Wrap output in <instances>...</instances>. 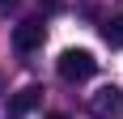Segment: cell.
<instances>
[{"label": "cell", "mask_w": 123, "mask_h": 119, "mask_svg": "<svg viewBox=\"0 0 123 119\" xmlns=\"http://www.w3.org/2000/svg\"><path fill=\"white\" fill-rule=\"evenodd\" d=\"M55 68H60V77L68 85H81V81H89V77L98 72V60L89 55V51H81V47H68L60 60H55Z\"/></svg>", "instance_id": "1"}, {"label": "cell", "mask_w": 123, "mask_h": 119, "mask_svg": "<svg viewBox=\"0 0 123 119\" xmlns=\"http://www.w3.org/2000/svg\"><path fill=\"white\" fill-rule=\"evenodd\" d=\"M89 115H93V119H119V115H123L119 85H102L98 94H89Z\"/></svg>", "instance_id": "2"}, {"label": "cell", "mask_w": 123, "mask_h": 119, "mask_svg": "<svg viewBox=\"0 0 123 119\" xmlns=\"http://www.w3.org/2000/svg\"><path fill=\"white\" fill-rule=\"evenodd\" d=\"M43 38H47L43 17H25V21L13 26V47H17V51H38V47H43Z\"/></svg>", "instance_id": "3"}, {"label": "cell", "mask_w": 123, "mask_h": 119, "mask_svg": "<svg viewBox=\"0 0 123 119\" xmlns=\"http://www.w3.org/2000/svg\"><path fill=\"white\" fill-rule=\"evenodd\" d=\"M43 102V89L38 85H25V89H17V94L9 98V106H4V119H25L30 111Z\"/></svg>", "instance_id": "4"}, {"label": "cell", "mask_w": 123, "mask_h": 119, "mask_svg": "<svg viewBox=\"0 0 123 119\" xmlns=\"http://www.w3.org/2000/svg\"><path fill=\"white\" fill-rule=\"evenodd\" d=\"M102 38H106V47L123 51V13H115V17L102 21Z\"/></svg>", "instance_id": "5"}, {"label": "cell", "mask_w": 123, "mask_h": 119, "mask_svg": "<svg viewBox=\"0 0 123 119\" xmlns=\"http://www.w3.org/2000/svg\"><path fill=\"white\" fill-rule=\"evenodd\" d=\"M17 4H21V0H0V13H13Z\"/></svg>", "instance_id": "6"}, {"label": "cell", "mask_w": 123, "mask_h": 119, "mask_svg": "<svg viewBox=\"0 0 123 119\" xmlns=\"http://www.w3.org/2000/svg\"><path fill=\"white\" fill-rule=\"evenodd\" d=\"M47 119H68V115H64V111H55V115H47Z\"/></svg>", "instance_id": "7"}, {"label": "cell", "mask_w": 123, "mask_h": 119, "mask_svg": "<svg viewBox=\"0 0 123 119\" xmlns=\"http://www.w3.org/2000/svg\"><path fill=\"white\" fill-rule=\"evenodd\" d=\"M0 89H4V81H0Z\"/></svg>", "instance_id": "8"}]
</instances>
